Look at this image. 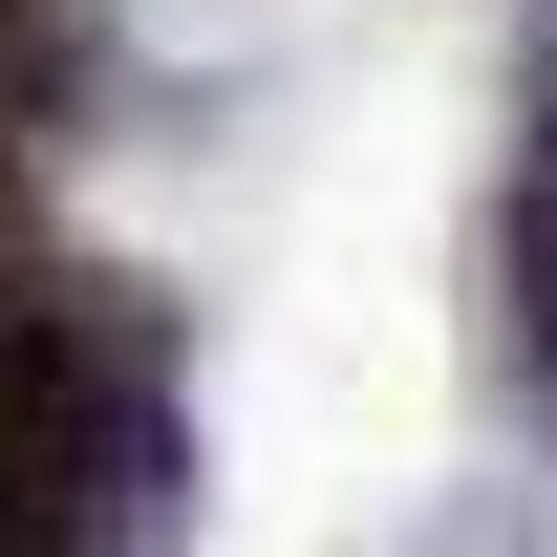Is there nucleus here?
<instances>
[{
	"label": "nucleus",
	"instance_id": "1",
	"mask_svg": "<svg viewBox=\"0 0 557 557\" xmlns=\"http://www.w3.org/2000/svg\"><path fill=\"white\" fill-rule=\"evenodd\" d=\"M65 108H86V22L65 0H0V150H44Z\"/></svg>",
	"mask_w": 557,
	"mask_h": 557
},
{
	"label": "nucleus",
	"instance_id": "2",
	"mask_svg": "<svg viewBox=\"0 0 557 557\" xmlns=\"http://www.w3.org/2000/svg\"><path fill=\"white\" fill-rule=\"evenodd\" d=\"M493 278H515V364H536V429H557V150L515 172V236H493Z\"/></svg>",
	"mask_w": 557,
	"mask_h": 557
}]
</instances>
